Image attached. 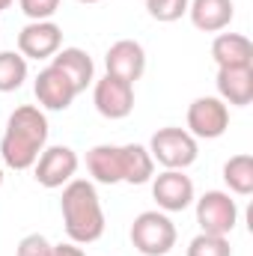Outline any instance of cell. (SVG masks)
<instances>
[{
  "instance_id": "obj_23",
  "label": "cell",
  "mask_w": 253,
  "mask_h": 256,
  "mask_svg": "<svg viewBox=\"0 0 253 256\" xmlns=\"http://www.w3.org/2000/svg\"><path fill=\"white\" fill-rule=\"evenodd\" d=\"M51 250H54V244H51L42 232H30V236H24V238L18 242L15 256H51Z\"/></svg>"
},
{
  "instance_id": "obj_2",
  "label": "cell",
  "mask_w": 253,
  "mask_h": 256,
  "mask_svg": "<svg viewBox=\"0 0 253 256\" xmlns=\"http://www.w3.org/2000/svg\"><path fill=\"white\" fill-rule=\"evenodd\" d=\"M60 212H63V226L68 242L92 244L104 236V208L90 179H72L68 185H63Z\"/></svg>"
},
{
  "instance_id": "obj_11",
  "label": "cell",
  "mask_w": 253,
  "mask_h": 256,
  "mask_svg": "<svg viewBox=\"0 0 253 256\" xmlns=\"http://www.w3.org/2000/svg\"><path fill=\"white\" fill-rule=\"evenodd\" d=\"M33 92H36V98H39V104H42L45 110H66V108H72V102L78 98V90L72 86V80L66 78L57 66H45V68L36 74Z\"/></svg>"
},
{
  "instance_id": "obj_15",
  "label": "cell",
  "mask_w": 253,
  "mask_h": 256,
  "mask_svg": "<svg viewBox=\"0 0 253 256\" xmlns=\"http://www.w3.org/2000/svg\"><path fill=\"white\" fill-rule=\"evenodd\" d=\"M86 170L92 176V182L98 185H120L122 182V146H92L86 152Z\"/></svg>"
},
{
  "instance_id": "obj_13",
  "label": "cell",
  "mask_w": 253,
  "mask_h": 256,
  "mask_svg": "<svg viewBox=\"0 0 253 256\" xmlns=\"http://www.w3.org/2000/svg\"><path fill=\"white\" fill-rule=\"evenodd\" d=\"M218 98L224 104L248 108L253 102V66H226L218 68Z\"/></svg>"
},
{
  "instance_id": "obj_20",
  "label": "cell",
  "mask_w": 253,
  "mask_h": 256,
  "mask_svg": "<svg viewBox=\"0 0 253 256\" xmlns=\"http://www.w3.org/2000/svg\"><path fill=\"white\" fill-rule=\"evenodd\" d=\"M27 80V60L18 51H0V92H15Z\"/></svg>"
},
{
  "instance_id": "obj_5",
  "label": "cell",
  "mask_w": 253,
  "mask_h": 256,
  "mask_svg": "<svg viewBox=\"0 0 253 256\" xmlns=\"http://www.w3.org/2000/svg\"><path fill=\"white\" fill-rule=\"evenodd\" d=\"M196 202V224L208 236H230L238 224V206L226 191H206Z\"/></svg>"
},
{
  "instance_id": "obj_27",
  "label": "cell",
  "mask_w": 253,
  "mask_h": 256,
  "mask_svg": "<svg viewBox=\"0 0 253 256\" xmlns=\"http://www.w3.org/2000/svg\"><path fill=\"white\" fill-rule=\"evenodd\" d=\"M78 3H102V0H78Z\"/></svg>"
},
{
  "instance_id": "obj_24",
  "label": "cell",
  "mask_w": 253,
  "mask_h": 256,
  "mask_svg": "<svg viewBox=\"0 0 253 256\" xmlns=\"http://www.w3.org/2000/svg\"><path fill=\"white\" fill-rule=\"evenodd\" d=\"M18 6L30 21H51V15L60 9V0H18Z\"/></svg>"
},
{
  "instance_id": "obj_4",
  "label": "cell",
  "mask_w": 253,
  "mask_h": 256,
  "mask_svg": "<svg viewBox=\"0 0 253 256\" xmlns=\"http://www.w3.org/2000/svg\"><path fill=\"white\" fill-rule=\"evenodd\" d=\"M131 244L143 256H164L176 248V224L167 218V212H140L131 224Z\"/></svg>"
},
{
  "instance_id": "obj_14",
  "label": "cell",
  "mask_w": 253,
  "mask_h": 256,
  "mask_svg": "<svg viewBox=\"0 0 253 256\" xmlns=\"http://www.w3.org/2000/svg\"><path fill=\"white\" fill-rule=\"evenodd\" d=\"M190 24L202 33H220L232 24L236 6L232 0H190L188 3Z\"/></svg>"
},
{
  "instance_id": "obj_22",
  "label": "cell",
  "mask_w": 253,
  "mask_h": 256,
  "mask_svg": "<svg viewBox=\"0 0 253 256\" xmlns=\"http://www.w3.org/2000/svg\"><path fill=\"white\" fill-rule=\"evenodd\" d=\"M188 3L190 0H146V12L155 18V21H179L185 12H188Z\"/></svg>"
},
{
  "instance_id": "obj_25",
  "label": "cell",
  "mask_w": 253,
  "mask_h": 256,
  "mask_svg": "<svg viewBox=\"0 0 253 256\" xmlns=\"http://www.w3.org/2000/svg\"><path fill=\"white\" fill-rule=\"evenodd\" d=\"M51 256H86V254H84V248H78L74 242H66V244H54Z\"/></svg>"
},
{
  "instance_id": "obj_21",
  "label": "cell",
  "mask_w": 253,
  "mask_h": 256,
  "mask_svg": "<svg viewBox=\"0 0 253 256\" xmlns=\"http://www.w3.org/2000/svg\"><path fill=\"white\" fill-rule=\"evenodd\" d=\"M188 256H232V248H230V238L226 236L200 232L196 238H190Z\"/></svg>"
},
{
  "instance_id": "obj_17",
  "label": "cell",
  "mask_w": 253,
  "mask_h": 256,
  "mask_svg": "<svg viewBox=\"0 0 253 256\" xmlns=\"http://www.w3.org/2000/svg\"><path fill=\"white\" fill-rule=\"evenodd\" d=\"M212 57L218 68L226 66H253V45L242 33H218L212 42Z\"/></svg>"
},
{
  "instance_id": "obj_12",
  "label": "cell",
  "mask_w": 253,
  "mask_h": 256,
  "mask_svg": "<svg viewBox=\"0 0 253 256\" xmlns=\"http://www.w3.org/2000/svg\"><path fill=\"white\" fill-rule=\"evenodd\" d=\"M104 66H108V74L134 84V80H140L143 72H146V51H143V45L134 42V39H120V42H114V45L108 48Z\"/></svg>"
},
{
  "instance_id": "obj_28",
  "label": "cell",
  "mask_w": 253,
  "mask_h": 256,
  "mask_svg": "<svg viewBox=\"0 0 253 256\" xmlns=\"http://www.w3.org/2000/svg\"><path fill=\"white\" fill-rule=\"evenodd\" d=\"M0 185H3V164H0Z\"/></svg>"
},
{
  "instance_id": "obj_18",
  "label": "cell",
  "mask_w": 253,
  "mask_h": 256,
  "mask_svg": "<svg viewBox=\"0 0 253 256\" xmlns=\"http://www.w3.org/2000/svg\"><path fill=\"white\" fill-rule=\"evenodd\" d=\"M155 176V161L146 146L126 143L122 146V182L128 185H146Z\"/></svg>"
},
{
  "instance_id": "obj_10",
  "label": "cell",
  "mask_w": 253,
  "mask_h": 256,
  "mask_svg": "<svg viewBox=\"0 0 253 256\" xmlns=\"http://www.w3.org/2000/svg\"><path fill=\"white\" fill-rule=\"evenodd\" d=\"M152 196L161 212H185L194 196V182L185 176V170H164L152 179Z\"/></svg>"
},
{
  "instance_id": "obj_7",
  "label": "cell",
  "mask_w": 253,
  "mask_h": 256,
  "mask_svg": "<svg viewBox=\"0 0 253 256\" xmlns=\"http://www.w3.org/2000/svg\"><path fill=\"white\" fill-rule=\"evenodd\" d=\"M230 128V108L218 96H200L188 108V131L196 140H218Z\"/></svg>"
},
{
  "instance_id": "obj_19",
  "label": "cell",
  "mask_w": 253,
  "mask_h": 256,
  "mask_svg": "<svg viewBox=\"0 0 253 256\" xmlns=\"http://www.w3.org/2000/svg\"><path fill=\"white\" fill-rule=\"evenodd\" d=\"M224 182L226 188L238 196L253 194V158L250 155H232L224 164Z\"/></svg>"
},
{
  "instance_id": "obj_6",
  "label": "cell",
  "mask_w": 253,
  "mask_h": 256,
  "mask_svg": "<svg viewBox=\"0 0 253 256\" xmlns=\"http://www.w3.org/2000/svg\"><path fill=\"white\" fill-rule=\"evenodd\" d=\"M78 152L72 146H45L33 164V176L42 188H63L78 173Z\"/></svg>"
},
{
  "instance_id": "obj_16",
  "label": "cell",
  "mask_w": 253,
  "mask_h": 256,
  "mask_svg": "<svg viewBox=\"0 0 253 256\" xmlns=\"http://www.w3.org/2000/svg\"><path fill=\"white\" fill-rule=\"evenodd\" d=\"M51 66H57L66 78L72 80V86L78 90V96L96 80V66H92V57L84 51V48H60L54 57H51Z\"/></svg>"
},
{
  "instance_id": "obj_3",
  "label": "cell",
  "mask_w": 253,
  "mask_h": 256,
  "mask_svg": "<svg viewBox=\"0 0 253 256\" xmlns=\"http://www.w3.org/2000/svg\"><path fill=\"white\" fill-rule=\"evenodd\" d=\"M146 149H149L152 161H158L164 170H185L200 155L196 137L190 134L188 128H176V126L158 128Z\"/></svg>"
},
{
  "instance_id": "obj_26",
  "label": "cell",
  "mask_w": 253,
  "mask_h": 256,
  "mask_svg": "<svg viewBox=\"0 0 253 256\" xmlns=\"http://www.w3.org/2000/svg\"><path fill=\"white\" fill-rule=\"evenodd\" d=\"M9 6H12V0H0V12H3V9H9Z\"/></svg>"
},
{
  "instance_id": "obj_8",
  "label": "cell",
  "mask_w": 253,
  "mask_h": 256,
  "mask_svg": "<svg viewBox=\"0 0 253 256\" xmlns=\"http://www.w3.org/2000/svg\"><path fill=\"white\" fill-rule=\"evenodd\" d=\"M92 104L104 120H126L134 110V84L114 74L92 80Z\"/></svg>"
},
{
  "instance_id": "obj_9",
  "label": "cell",
  "mask_w": 253,
  "mask_h": 256,
  "mask_svg": "<svg viewBox=\"0 0 253 256\" xmlns=\"http://www.w3.org/2000/svg\"><path fill=\"white\" fill-rule=\"evenodd\" d=\"M63 48V30L54 21H30L18 33V54L24 60H51Z\"/></svg>"
},
{
  "instance_id": "obj_1",
  "label": "cell",
  "mask_w": 253,
  "mask_h": 256,
  "mask_svg": "<svg viewBox=\"0 0 253 256\" xmlns=\"http://www.w3.org/2000/svg\"><path fill=\"white\" fill-rule=\"evenodd\" d=\"M48 116L36 104H21L9 114L0 137V158L12 170H30L48 146Z\"/></svg>"
}]
</instances>
